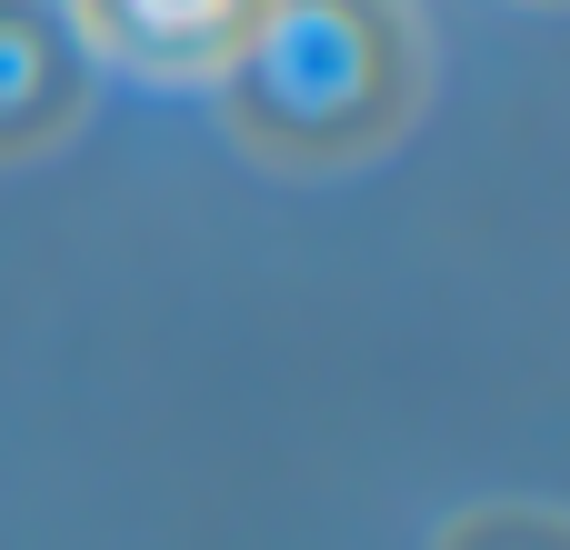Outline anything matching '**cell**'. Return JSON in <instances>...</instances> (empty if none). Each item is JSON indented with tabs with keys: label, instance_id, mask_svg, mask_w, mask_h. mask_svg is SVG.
I'll return each mask as SVG.
<instances>
[{
	"label": "cell",
	"instance_id": "277c9868",
	"mask_svg": "<svg viewBox=\"0 0 570 550\" xmlns=\"http://www.w3.org/2000/svg\"><path fill=\"white\" fill-rule=\"evenodd\" d=\"M441 550H561V521L551 511H471L441 531Z\"/></svg>",
	"mask_w": 570,
	"mask_h": 550
},
{
	"label": "cell",
	"instance_id": "7a4b0ae2",
	"mask_svg": "<svg viewBox=\"0 0 570 550\" xmlns=\"http://www.w3.org/2000/svg\"><path fill=\"white\" fill-rule=\"evenodd\" d=\"M90 110V50L60 0H0V160H40Z\"/></svg>",
	"mask_w": 570,
	"mask_h": 550
},
{
	"label": "cell",
	"instance_id": "3957f363",
	"mask_svg": "<svg viewBox=\"0 0 570 550\" xmlns=\"http://www.w3.org/2000/svg\"><path fill=\"white\" fill-rule=\"evenodd\" d=\"M261 10L271 0H70V30L80 50L150 80H220Z\"/></svg>",
	"mask_w": 570,
	"mask_h": 550
},
{
	"label": "cell",
	"instance_id": "6da1fadb",
	"mask_svg": "<svg viewBox=\"0 0 570 550\" xmlns=\"http://www.w3.org/2000/svg\"><path fill=\"white\" fill-rule=\"evenodd\" d=\"M210 90L250 160L361 170L421 120L431 40L411 0H271Z\"/></svg>",
	"mask_w": 570,
	"mask_h": 550
}]
</instances>
